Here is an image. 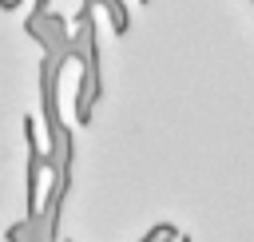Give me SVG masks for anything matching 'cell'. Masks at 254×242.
<instances>
[{
    "instance_id": "6da1fadb",
    "label": "cell",
    "mask_w": 254,
    "mask_h": 242,
    "mask_svg": "<svg viewBox=\"0 0 254 242\" xmlns=\"http://www.w3.org/2000/svg\"><path fill=\"white\" fill-rule=\"evenodd\" d=\"M143 4H147V0H143Z\"/></svg>"
}]
</instances>
